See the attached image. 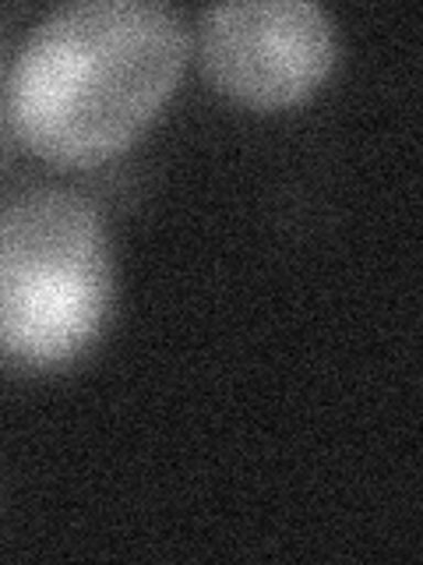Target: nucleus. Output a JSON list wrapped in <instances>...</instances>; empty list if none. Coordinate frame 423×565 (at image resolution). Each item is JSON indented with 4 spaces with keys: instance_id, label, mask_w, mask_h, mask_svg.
Wrapping results in <instances>:
<instances>
[{
    "instance_id": "1",
    "label": "nucleus",
    "mask_w": 423,
    "mask_h": 565,
    "mask_svg": "<svg viewBox=\"0 0 423 565\" xmlns=\"http://www.w3.org/2000/svg\"><path fill=\"white\" fill-rule=\"evenodd\" d=\"M191 43L187 18L166 0H75L50 11L11 64V128L50 163H106L170 103Z\"/></svg>"
},
{
    "instance_id": "3",
    "label": "nucleus",
    "mask_w": 423,
    "mask_h": 565,
    "mask_svg": "<svg viewBox=\"0 0 423 565\" xmlns=\"http://www.w3.org/2000/svg\"><path fill=\"white\" fill-rule=\"evenodd\" d=\"M198 50L208 82L247 110H290L339 64L332 14L314 0H223L202 11Z\"/></svg>"
},
{
    "instance_id": "2",
    "label": "nucleus",
    "mask_w": 423,
    "mask_h": 565,
    "mask_svg": "<svg viewBox=\"0 0 423 565\" xmlns=\"http://www.w3.org/2000/svg\"><path fill=\"white\" fill-rule=\"evenodd\" d=\"M113 244L75 188H32L0 209V361L61 371L96 347L113 311Z\"/></svg>"
}]
</instances>
